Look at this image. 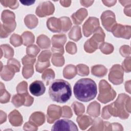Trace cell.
I'll use <instances>...</instances> for the list:
<instances>
[{
  "mask_svg": "<svg viewBox=\"0 0 131 131\" xmlns=\"http://www.w3.org/2000/svg\"><path fill=\"white\" fill-rule=\"evenodd\" d=\"M107 107L111 116L126 119L130 113V98L125 94H120L115 102L107 105Z\"/></svg>",
  "mask_w": 131,
  "mask_h": 131,
  "instance_id": "3",
  "label": "cell"
},
{
  "mask_svg": "<svg viewBox=\"0 0 131 131\" xmlns=\"http://www.w3.org/2000/svg\"><path fill=\"white\" fill-rule=\"evenodd\" d=\"M66 50L69 54H75L77 52L76 44L72 41L68 42L66 46Z\"/></svg>",
  "mask_w": 131,
  "mask_h": 131,
  "instance_id": "46",
  "label": "cell"
},
{
  "mask_svg": "<svg viewBox=\"0 0 131 131\" xmlns=\"http://www.w3.org/2000/svg\"><path fill=\"white\" fill-rule=\"evenodd\" d=\"M75 97L79 101L88 102L95 98L97 94V85L95 81L90 78L78 80L73 88Z\"/></svg>",
  "mask_w": 131,
  "mask_h": 131,
  "instance_id": "1",
  "label": "cell"
},
{
  "mask_svg": "<svg viewBox=\"0 0 131 131\" xmlns=\"http://www.w3.org/2000/svg\"><path fill=\"white\" fill-rule=\"evenodd\" d=\"M10 94L7 91L4 84L1 82L0 86V102L1 103H6L8 102L10 99Z\"/></svg>",
  "mask_w": 131,
  "mask_h": 131,
  "instance_id": "34",
  "label": "cell"
},
{
  "mask_svg": "<svg viewBox=\"0 0 131 131\" xmlns=\"http://www.w3.org/2000/svg\"><path fill=\"white\" fill-rule=\"evenodd\" d=\"M61 23V31L67 32L72 26V23L70 19L67 16H63L59 18Z\"/></svg>",
  "mask_w": 131,
  "mask_h": 131,
  "instance_id": "40",
  "label": "cell"
},
{
  "mask_svg": "<svg viewBox=\"0 0 131 131\" xmlns=\"http://www.w3.org/2000/svg\"><path fill=\"white\" fill-rule=\"evenodd\" d=\"M92 126L89 129V130H104V121L101 118H98L93 120Z\"/></svg>",
  "mask_w": 131,
  "mask_h": 131,
  "instance_id": "35",
  "label": "cell"
},
{
  "mask_svg": "<svg viewBox=\"0 0 131 131\" xmlns=\"http://www.w3.org/2000/svg\"><path fill=\"white\" fill-rule=\"evenodd\" d=\"M15 15L14 13L8 10H4L1 14V20L3 24L10 25L16 23L15 20Z\"/></svg>",
  "mask_w": 131,
  "mask_h": 131,
  "instance_id": "22",
  "label": "cell"
},
{
  "mask_svg": "<svg viewBox=\"0 0 131 131\" xmlns=\"http://www.w3.org/2000/svg\"><path fill=\"white\" fill-rule=\"evenodd\" d=\"M29 91L33 95L35 96H40L43 95L45 92L46 87L42 81L36 80L30 85Z\"/></svg>",
  "mask_w": 131,
  "mask_h": 131,
  "instance_id": "16",
  "label": "cell"
},
{
  "mask_svg": "<svg viewBox=\"0 0 131 131\" xmlns=\"http://www.w3.org/2000/svg\"><path fill=\"white\" fill-rule=\"evenodd\" d=\"M7 66L15 73L20 71V64L19 62L15 58H10L7 61Z\"/></svg>",
  "mask_w": 131,
  "mask_h": 131,
  "instance_id": "39",
  "label": "cell"
},
{
  "mask_svg": "<svg viewBox=\"0 0 131 131\" xmlns=\"http://www.w3.org/2000/svg\"><path fill=\"white\" fill-rule=\"evenodd\" d=\"M61 5L64 7H68L70 6L71 4V1H60Z\"/></svg>",
  "mask_w": 131,
  "mask_h": 131,
  "instance_id": "58",
  "label": "cell"
},
{
  "mask_svg": "<svg viewBox=\"0 0 131 131\" xmlns=\"http://www.w3.org/2000/svg\"><path fill=\"white\" fill-rule=\"evenodd\" d=\"M107 72V69L103 65H95L91 67V73L98 77L104 76Z\"/></svg>",
  "mask_w": 131,
  "mask_h": 131,
  "instance_id": "26",
  "label": "cell"
},
{
  "mask_svg": "<svg viewBox=\"0 0 131 131\" xmlns=\"http://www.w3.org/2000/svg\"><path fill=\"white\" fill-rule=\"evenodd\" d=\"M77 74L81 76H88L89 74L90 70L89 67L84 64H79L76 66Z\"/></svg>",
  "mask_w": 131,
  "mask_h": 131,
  "instance_id": "42",
  "label": "cell"
},
{
  "mask_svg": "<svg viewBox=\"0 0 131 131\" xmlns=\"http://www.w3.org/2000/svg\"><path fill=\"white\" fill-rule=\"evenodd\" d=\"M23 129L25 130H37L38 129V126L28 121L25 123Z\"/></svg>",
  "mask_w": 131,
  "mask_h": 131,
  "instance_id": "51",
  "label": "cell"
},
{
  "mask_svg": "<svg viewBox=\"0 0 131 131\" xmlns=\"http://www.w3.org/2000/svg\"><path fill=\"white\" fill-rule=\"evenodd\" d=\"M28 84L26 81H23L20 82L16 87V91L18 94L27 93L28 92Z\"/></svg>",
  "mask_w": 131,
  "mask_h": 131,
  "instance_id": "45",
  "label": "cell"
},
{
  "mask_svg": "<svg viewBox=\"0 0 131 131\" xmlns=\"http://www.w3.org/2000/svg\"><path fill=\"white\" fill-rule=\"evenodd\" d=\"M102 2L104 4L105 6L107 7H111L115 5L117 1H102Z\"/></svg>",
  "mask_w": 131,
  "mask_h": 131,
  "instance_id": "55",
  "label": "cell"
},
{
  "mask_svg": "<svg viewBox=\"0 0 131 131\" xmlns=\"http://www.w3.org/2000/svg\"><path fill=\"white\" fill-rule=\"evenodd\" d=\"M101 117L104 119H108L111 117V115L108 110L107 105L104 106L103 108H102V113H101Z\"/></svg>",
  "mask_w": 131,
  "mask_h": 131,
  "instance_id": "52",
  "label": "cell"
},
{
  "mask_svg": "<svg viewBox=\"0 0 131 131\" xmlns=\"http://www.w3.org/2000/svg\"><path fill=\"white\" fill-rule=\"evenodd\" d=\"M36 61V58L34 56L27 55L25 56L22 59L21 61L23 65L26 64H34Z\"/></svg>",
  "mask_w": 131,
  "mask_h": 131,
  "instance_id": "50",
  "label": "cell"
},
{
  "mask_svg": "<svg viewBox=\"0 0 131 131\" xmlns=\"http://www.w3.org/2000/svg\"><path fill=\"white\" fill-rule=\"evenodd\" d=\"M24 23L26 26L30 29L35 28L38 24V18L33 14H28L24 18Z\"/></svg>",
  "mask_w": 131,
  "mask_h": 131,
  "instance_id": "27",
  "label": "cell"
},
{
  "mask_svg": "<svg viewBox=\"0 0 131 131\" xmlns=\"http://www.w3.org/2000/svg\"><path fill=\"white\" fill-rule=\"evenodd\" d=\"M33 64H26L24 65L22 70V74L25 78L28 79L33 75Z\"/></svg>",
  "mask_w": 131,
  "mask_h": 131,
  "instance_id": "36",
  "label": "cell"
},
{
  "mask_svg": "<svg viewBox=\"0 0 131 131\" xmlns=\"http://www.w3.org/2000/svg\"><path fill=\"white\" fill-rule=\"evenodd\" d=\"M53 130H72L77 131V125L72 121L69 119H60L57 120L52 126Z\"/></svg>",
  "mask_w": 131,
  "mask_h": 131,
  "instance_id": "12",
  "label": "cell"
},
{
  "mask_svg": "<svg viewBox=\"0 0 131 131\" xmlns=\"http://www.w3.org/2000/svg\"><path fill=\"white\" fill-rule=\"evenodd\" d=\"M119 2L121 4V5L123 6H127L128 5H130L131 4V1H119Z\"/></svg>",
  "mask_w": 131,
  "mask_h": 131,
  "instance_id": "61",
  "label": "cell"
},
{
  "mask_svg": "<svg viewBox=\"0 0 131 131\" xmlns=\"http://www.w3.org/2000/svg\"><path fill=\"white\" fill-rule=\"evenodd\" d=\"M51 56V53L49 50H45L41 52L37 58V61L36 63V70L38 73H41L47 68L50 67V58Z\"/></svg>",
  "mask_w": 131,
  "mask_h": 131,
  "instance_id": "8",
  "label": "cell"
},
{
  "mask_svg": "<svg viewBox=\"0 0 131 131\" xmlns=\"http://www.w3.org/2000/svg\"><path fill=\"white\" fill-rule=\"evenodd\" d=\"M99 28V21L98 18L95 17H90L83 25L82 32L85 37H89Z\"/></svg>",
  "mask_w": 131,
  "mask_h": 131,
  "instance_id": "9",
  "label": "cell"
},
{
  "mask_svg": "<svg viewBox=\"0 0 131 131\" xmlns=\"http://www.w3.org/2000/svg\"><path fill=\"white\" fill-rule=\"evenodd\" d=\"M55 7L50 1H46L40 3L37 7L35 11L36 14L40 17H43L54 13Z\"/></svg>",
  "mask_w": 131,
  "mask_h": 131,
  "instance_id": "14",
  "label": "cell"
},
{
  "mask_svg": "<svg viewBox=\"0 0 131 131\" xmlns=\"http://www.w3.org/2000/svg\"><path fill=\"white\" fill-rule=\"evenodd\" d=\"M0 114V123L2 124L7 120V114L2 110H1Z\"/></svg>",
  "mask_w": 131,
  "mask_h": 131,
  "instance_id": "54",
  "label": "cell"
},
{
  "mask_svg": "<svg viewBox=\"0 0 131 131\" xmlns=\"http://www.w3.org/2000/svg\"><path fill=\"white\" fill-rule=\"evenodd\" d=\"M86 113L90 116L93 117H97L100 113V105L97 101L91 102L87 107Z\"/></svg>",
  "mask_w": 131,
  "mask_h": 131,
  "instance_id": "23",
  "label": "cell"
},
{
  "mask_svg": "<svg viewBox=\"0 0 131 131\" xmlns=\"http://www.w3.org/2000/svg\"><path fill=\"white\" fill-rule=\"evenodd\" d=\"M108 80L115 85L120 84L123 81V70L119 64H115L110 70Z\"/></svg>",
  "mask_w": 131,
  "mask_h": 131,
  "instance_id": "6",
  "label": "cell"
},
{
  "mask_svg": "<svg viewBox=\"0 0 131 131\" xmlns=\"http://www.w3.org/2000/svg\"><path fill=\"white\" fill-rule=\"evenodd\" d=\"M39 52V48L35 45H31L28 46L26 49V53L27 55L34 57H36Z\"/></svg>",
  "mask_w": 131,
  "mask_h": 131,
  "instance_id": "43",
  "label": "cell"
},
{
  "mask_svg": "<svg viewBox=\"0 0 131 131\" xmlns=\"http://www.w3.org/2000/svg\"><path fill=\"white\" fill-rule=\"evenodd\" d=\"M15 72L7 65L4 66L1 69V77L5 81H9L14 77Z\"/></svg>",
  "mask_w": 131,
  "mask_h": 131,
  "instance_id": "25",
  "label": "cell"
},
{
  "mask_svg": "<svg viewBox=\"0 0 131 131\" xmlns=\"http://www.w3.org/2000/svg\"><path fill=\"white\" fill-rule=\"evenodd\" d=\"M105 33L101 27L94 33L93 36L89 39L84 44V51L89 53H92L103 42L105 38Z\"/></svg>",
  "mask_w": 131,
  "mask_h": 131,
  "instance_id": "5",
  "label": "cell"
},
{
  "mask_svg": "<svg viewBox=\"0 0 131 131\" xmlns=\"http://www.w3.org/2000/svg\"><path fill=\"white\" fill-rule=\"evenodd\" d=\"M36 43L39 48L42 49H48L51 45L50 38L44 34L40 35L37 37Z\"/></svg>",
  "mask_w": 131,
  "mask_h": 131,
  "instance_id": "29",
  "label": "cell"
},
{
  "mask_svg": "<svg viewBox=\"0 0 131 131\" xmlns=\"http://www.w3.org/2000/svg\"><path fill=\"white\" fill-rule=\"evenodd\" d=\"M99 49L102 53L106 55L111 54L114 51V47L112 44L104 42L100 45Z\"/></svg>",
  "mask_w": 131,
  "mask_h": 131,
  "instance_id": "38",
  "label": "cell"
},
{
  "mask_svg": "<svg viewBox=\"0 0 131 131\" xmlns=\"http://www.w3.org/2000/svg\"><path fill=\"white\" fill-rule=\"evenodd\" d=\"M1 3L5 7H9L12 9H15L18 7L19 4L17 1H1Z\"/></svg>",
  "mask_w": 131,
  "mask_h": 131,
  "instance_id": "44",
  "label": "cell"
},
{
  "mask_svg": "<svg viewBox=\"0 0 131 131\" xmlns=\"http://www.w3.org/2000/svg\"><path fill=\"white\" fill-rule=\"evenodd\" d=\"M47 26L49 30L53 32H60L62 30L60 18L51 17L47 21Z\"/></svg>",
  "mask_w": 131,
  "mask_h": 131,
  "instance_id": "17",
  "label": "cell"
},
{
  "mask_svg": "<svg viewBox=\"0 0 131 131\" xmlns=\"http://www.w3.org/2000/svg\"><path fill=\"white\" fill-rule=\"evenodd\" d=\"M76 121L77 122L80 128L82 130L86 129L93 123V119L88 116L83 115L82 114L78 116Z\"/></svg>",
  "mask_w": 131,
  "mask_h": 131,
  "instance_id": "21",
  "label": "cell"
},
{
  "mask_svg": "<svg viewBox=\"0 0 131 131\" xmlns=\"http://www.w3.org/2000/svg\"><path fill=\"white\" fill-rule=\"evenodd\" d=\"M122 125L117 123H111V130H123Z\"/></svg>",
  "mask_w": 131,
  "mask_h": 131,
  "instance_id": "53",
  "label": "cell"
},
{
  "mask_svg": "<svg viewBox=\"0 0 131 131\" xmlns=\"http://www.w3.org/2000/svg\"><path fill=\"white\" fill-rule=\"evenodd\" d=\"M73 116V113L71 108L67 106L64 105L62 107V117L70 118Z\"/></svg>",
  "mask_w": 131,
  "mask_h": 131,
  "instance_id": "48",
  "label": "cell"
},
{
  "mask_svg": "<svg viewBox=\"0 0 131 131\" xmlns=\"http://www.w3.org/2000/svg\"><path fill=\"white\" fill-rule=\"evenodd\" d=\"M131 63H130V57L128 56L126 57L122 63V68L126 73H129L131 71Z\"/></svg>",
  "mask_w": 131,
  "mask_h": 131,
  "instance_id": "47",
  "label": "cell"
},
{
  "mask_svg": "<svg viewBox=\"0 0 131 131\" xmlns=\"http://www.w3.org/2000/svg\"><path fill=\"white\" fill-rule=\"evenodd\" d=\"M119 52L123 57H128L130 54V47L127 45H123L121 46L120 48Z\"/></svg>",
  "mask_w": 131,
  "mask_h": 131,
  "instance_id": "49",
  "label": "cell"
},
{
  "mask_svg": "<svg viewBox=\"0 0 131 131\" xmlns=\"http://www.w3.org/2000/svg\"><path fill=\"white\" fill-rule=\"evenodd\" d=\"M10 42L14 47H19L23 43L21 36L16 34H13L11 36L10 38Z\"/></svg>",
  "mask_w": 131,
  "mask_h": 131,
  "instance_id": "41",
  "label": "cell"
},
{
  "mask_svg": "<svg viewBox=\"0 0 131 131\" xmlns=\"http://www.w3.org/2000/svg\"><path fill=\"white\" fill-rule=\"evenodd\" d=\"M23 44L24 46H29L34 42L35 37L34 34L29 31H25L21 34Z\"/></svg>",
  "mask_w": 131,
  "mask_h": 131,
  "instance_id": "31",
  "label": "cell"
},
{
  "mask_svg": "<svg viewBox=\"0 0 131 131\" xmlns=\"http://www.w3.org/2000/svg\"><path fill=\"white\" fill-rule=\"evenodd\" d=\"M72 107L73 109L75 114L77 116L81 115L85 112V107L84 105L77 101H75L72 103Z\"/></svg>",
  "mask_w": 131,
  "mask_h": 131,
  "instance_id": "37",
  "label": "cell"
},
{
  "mask_svg": "<svg viewBox=\"0 0 131 131\" xmlns=\"http://www.w3.org/2000/svg\"><path fill=\"white\" fill-rule=\"evenodd\" d=\"M94 2V1H80L81 5L86 7H89V6H91Z\"/></svg>",
  "mask_w": 131,
  "mask_h": 131,
  "instance_id": "56",
  "label": "cell"
},
{
  "mask_svg": "<svg viewBox=\"0 0 131 131\" xmlns=\"http://www.w3.org/2000/svg\"><path fill=\"white\" fill-rule=\"evenodd\" d=\"M29 121L37 126H40L45 122V115L41 112H34L31 115Z\"/></svg>",
  "mask_w": 131,
  "mask_h": 131,
  "instance_id": "20",
  "label": "cell"
},
{
  "mask_svg": "<svg viewBox=\"0 0 131 131\" xmlns=\"http://www.w3.org/2000/svg\"><path fill=\"white\" fill-rule=\"evenodd\" d=\"M88 11L85 8H80L76 12L72 14L71 18L75 25H80L88 16Z\"/></svg>",
  "mask_w": 131,
  "mask_h": 131,
  "instance_id": "18",
  "label": "cell"
},
{
  "mask_svg": "<svg viewBox=\"0 0 131 131\" xmlns=\"http://www.w3.org/2000/svg\"><path fill=\"white\" fill-rule=\"evenodd\" d=\"M68 36L70 39L75 41H78L82 37L80 27L78 26H73L68 33Z\"/></svg>",
  "mask_w": 131,
  "mask_h": 131,
  "instance_id": "28",
  "label": "cell"
},
{
  "mask_svg": "<svg viewBox=\"0 0 131 131\" xmlns=\"http://www.w3.org/2000/svg\"><path fill=\"white\" fill-rule=\"evenodd\" d=\"M1 56L2 57L3 54H4V57L6 58H12L14 55V50L8 44L2 45L1 46Z\"/></svg>",
  "mask_w": 131,
  "mask_h": 131,
  "instance_id": "30",
  "label": "cell"
},
{
  "mask_svg": "<svg viewBox=\"0 0 131 131\" xmlns=\"http://www.w3.org/2000/svg\"><path fill=\"white\" fill-rule=\"evenodd\" d=\"M20 2L24 5L30 6L33 4L35 1H20Z\"/></svg>",
  "mask_w": 131,
  "mask_h": 131,
  "instance_id": "60",
  "label": "cell"
},
{
  "mask_svg": "<svg viewBox=\"0 0 131 131\" xmlns=\"http://www.w3.org/2000/svg\"><path fill=\"white\" fill-rule=\"evenodd\" d=\"M8 119L10 124L14 126H20L23 122L22 116L16 110H14L10 113L8 115Z\"/></svg>",
  "mask_w": 131,
  "mask_h": 131,
  "instance_id": "19",
  "label": "cell"
},
{
  "mask_svg": "<svg viewBox=\"0 0 131 131\" xmlns=\"http://www.w3.org/2000/svg\"><path fill=\"white\" fill-rule=\"evenodd\" d=\"M62 115V108L55 104L50 105L47 110V120L49 123H53L55 120L59 119Z\"/></svg>",
  "mask_w": 131,
  "mask_h": 131,
  "instance_id": "15",
  "label": "cell"
},
{
  "mask_svg": "<svg viewBox=\"0 0 131 131\" xmlns=\"http://www.w3.org/2000/svg\"><path fill=\"white\" fill-rule=\"evenodd\" d=\"M34 98L31 96L28 93L24 94H18L13 96L12 98V103L16 107H19L22 105L30 106L33 103Z\"/></svg>",
  "mask_w": 131,
  "mask_h": 131,
  "instance_id": "7",
  "label": "cell"
},
{
  "mask_svg": "<svg viewBox=\"0 0 131 131\" xmlns=\"http://www.w3.org/2000/svg\"><path fill=\"white\" fill-rule=\"evenodd\" d=\"M130 29L131 27L130 26L116 24L112 28L111 32L116 37L128 39L131 36Z\"/></svg>",
  "mask_w": 131,
  "mask_h": 131,
  "instance_id": "13",
  "label": "cell"
},
{
  "mask_svg": "<svg viewBox=\"0 0 131 131\" xmlns=\"http://www.w3.org/2000/svg\"><path fill=\"white\" fill-rule=\"evenodd\" d=\"M77 74L76 67L73 64L67 65L64 67L63 70V76L65 78L68 79H72Z\"/></svg>",
  "mask_w": 131,
  "mask_h": 131,
  "instance_id": "24",
  "label": "cell"
},
{
  "mask_svg": "<svg viewBox=\"0 0 131 131\" xmlns=\"http://www.w3.org/2000/svg\"><path fill=\"white\" fill-rule=\"evenodd\" d=\"M55 76V75L54 71L51 69H48L43 72L41 78L42 80L46 82V84L48 85L50 82L52 81Z\"/></svg>",
  "mask_w": 131,
  "mask_h": 131,
  "instance_id": "32",
  "label": "cell"
},
{
  "mask_svg": "<svg viewBox=\"0 0 131 131\" xmlns=\"http://www.w3.org/2000/svg\"><path fill=\"white\" fill-rule=\"evenodd\" d=\"M63 54L59 53H53L51 61L54 66L58 67H62L64 63V59Z\"/></svg>",
  "mask_w": 131,
  "mask_h": 131,
  "instance_id": "33",
  "label": "cell"
},
{
  "mask_svg": "<svg viewBox=\"0 0 131 131\" xmlns=\"http://www.w3.org/2000/svg\"><path fill=\"white\" fill-rule=\"evenodd\" d=\"M101 20L102 26L108 32H111L112 28L117 24L115 15L111 10L104 11L101 15Z\"/></svg>",
  "mask_w": 131,
  "mask_h": 131,
  "instance_id": "11",
  "label": "cell"
},
{
  "mask_svg": "<svg viewBox=\"0 0 131 131\" xmlns=\"http://www.w3.org/2000/svg\"><path fill=\"white\" fill-rule=\"evenodd\" d=\"M124 13L129 17H130V5L126 6L124 9Z\"/></svg>",
  "mask_w": 131,
  "mask_h": 131,
  "instance_id": "59",
  "label": "cell"
},
{
  "mask_svg": "<svg viewBox=\"0 0 131 131\" xmlns=\"http://www.w3.org/2000/svg\"><path fill=\"white\" fill-rule=\"evenodd\" d=\"M116 96V92L111 85L105 80L99 83V95L97 99L103 103H106L114 100Z\"/></svg>",
  "mask_w": 131,
  "mask_h": 131,
  "instance_id": "4",
  "label": "cell"
},
{
  "mask_svg": "<svg viewBox=\"0 0 131 131\" xmlns=\"http://www.w3.org/2000/svg\"><path fill=\"white\" fill-rule=\"evenodd\" d=\"M125 91L129 94L130 93V80H128L125 83Z\"/></svg>",
  "mask_w": 131,
  "mask_h": 131,
  "instance_id": "57",
  "label": "cell"
},
{
  "mask_svg": "<svg viewBox=\"0 0 131 131\" xmlns=\"http://www.w3.org/2000/svg\"><path fill=\"white\" fill-rule=\"evenodd\" d=\"M49 94L51 99L56 102L63 103L67 102L72 95L70 83L63 79H56L51 82Z\"/></svg>",
  "mask_w": 131,
  "mask_h": 131,
  "instance_id": "2",
  "label": "cell"
},
{
  "mask_svg": "<svg viewBox=\"0 0 131 131\" xmlns=\"http://www.w3.org/2000/svg\"><path fill=\"white\" fill-rule=\"evenodd\" d=\"M67 40L66 35L64 34H56L52 36L51 39L52 47L51 51L53 53H64L63 45Z\"/></svg>",
  "mask_w": 131,
  "mask_h": 131,
  "instance_id": "10",
  "label": "cell"
}]
</instances>
